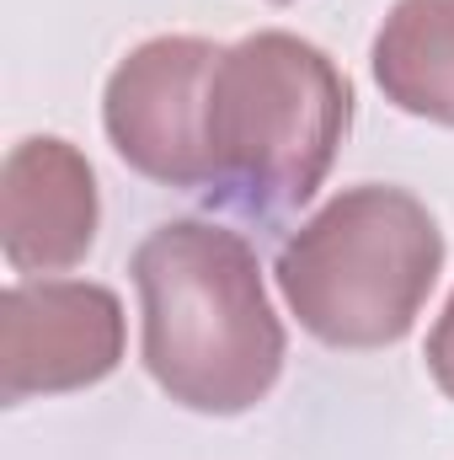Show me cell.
Instances as JSON below:
<instances>
[{"mask_svg":"<svg viewBox=\"0 0 454 460\" xmlns=\"http://www.w3.org/2000/svg\"><path fill=\"white\" fill-rule=\"evenodd\" d=\"M278 5H289V0H278Z\"/></svg>","mask_w":454,"mask_h":460,"instance_id":"9c48e42d","label":"cell"},{"mask_svg":"<svg viewBox=\"0 0 454 460\" xmlns=\"http://www.w3.org/2000/svg\"><path fill=\"white\" fill-rule=\"evenodd\" d=\"M444 273V230L428 204L390 182L342 188L278 246V289L327 348L401 343Z\"/></svg>","mask_w":454,"mask_h":460,"instance_id":"3957f363","label":"cell"},{"mask_svg":"<svg viewBox=\"0 0 454 460\" xmlns=\"http://www.w3.org/2000/svg\"><path fill=\"white\" fill-rule=\"evenodd\" d=\"M123 364V300L92 279H22L0 295V402L65 396Z\"/></svg>","mask_w":454,"mask_h":460,"instance_id":"5b68a950","label":"cell"},{"mask_svg":"<svg viewBox=\"0 0 454 460\" xmlns=\"http://www.w3.org/2000/svg\"><path fill=\"white\" fill-rule=\"evenodd\" d=\"M97 172L59 139L32 134L0 166V252L16 273H65L97 241Z\"/></svg>","mask_w":454,"mask_h":460,"instance_id":"8992f818","label":"cell"},{"mask_svg":"<svg viewBox=\"0 0 454 460\" xmlns=\"http://www.w3.org/2000/svg\"><path fill=\"white\" fill-rule=\"evenodd\" d=\"M369 65L385 102L454 128V0H396Z\"/></svg>","mask_w":454,"mask_h":460,"instance_id":"52a82bcc","label":"cell"},{"mask_svg":"<svg viewBox=\"0 0 454 460\" xmlns=\"http://www.w3.org/2000/svg\"><path fill=\"white\" fill-rule=\"evenodd\" d=\"M225 49L209 38H150L128 59H118L102 97V128L113 150L161 188H209L204 161V102L209 75Z\"/></svg>","mask_w":454,"mask_h":460,"instance_id":"277c9868","label":"cell"},{"mask_svg":"<svg viewBox=\"0 0 454 460\" xmlns=\"http://www.w3.org/2000/svg\"><path fill=\"white\" fill-rule=\"evenodd\" d=\"M128 273L144 316V369L177 407L235 418L278 385L289 338L240 230L155 226L134 246Z\"/></svg>","mask_w":454,"mask_h":460,"instance_id":"6da1fadb","label":"cell"},{"mask_svg":"<svg viewBox=\"0 0 454 460\" xmlns=\"http://www.w3.org/2000/svg\"><path fill=\"white\" fill-rule=\"evenodd\" d=\"M428 375H433V385L454 402V295L444 300V311H439V322L428 332Z\"/></svg>","mask_w":454,"mask_h":460,"instance_id":"ba28073f","label":"cell"},{"mask_svg":"<svg viewBox=\"0 0 454 460\" xmlns=\"http://www.w3.org/2000/svg\"><path fill=\"white\" fill-rule=\"evenodd\" d=\"M353 123V86L337 59L300 32H251L214 59L204 102V199L278 220L316 199Z\"/></svg>","mask_w":454,"mask_h":460,"instance_id":"7a4b0ae2","label":"cell"}]
</instances>
